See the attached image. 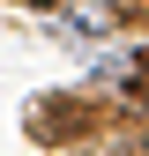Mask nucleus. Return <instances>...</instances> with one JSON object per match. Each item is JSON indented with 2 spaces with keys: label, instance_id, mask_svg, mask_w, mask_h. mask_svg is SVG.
<instances>
[{
  "label": "nucleus",
  "instance_id": "7ed1b4c3",
  "mask_svg": "<svg viewBox=\"0 0 149 156\" xmlns=\"http://www.w3.org/2000/svg\"><path fill=\"white\" fill-rule=\"evenodd\" d=\"M142 74H149V45H142Z\"/></svg>",
  "mask_w": 149,
  "mask_h": 156
},
{
  "label": "nucleus",
  "instance_id": "f03ea898",
  "mask_svg": "<svg viewBox=\"0 0 149 156\" xmlns=\"http://www.w3.org/2000/svg\"><path fill=\"white\" fill-rule=\"evenodd\" d=\"M127 97H134V104H149V74H142V82H134V89H127Z\"/></svg>",
  "mask_w": 149,
  "mask_h": 156
},
{
  "label": "nucleus",
  "instance_id": "f257e3e1",
  "mask_svg": "<svg viewBox=\"0 0 149 156\" xmlns=\"http://www.w3.org/2000/svg\"><path fill=\"white\" fill-rule=\"evenodd\" d=\"M89 119H97V112H89L82 97H45V104L30 112V134L37 141H74V134H89Z\"/></svg>",
  "mask_w": 149,
  "mask_h": 156
}]
</instances>
